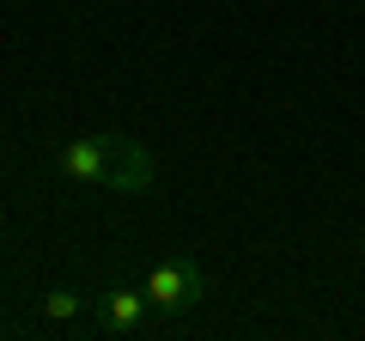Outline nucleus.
I'll return each instance as SVG.
<instances>
[{
  "label": "nucleus",
  "mask_w": 365,
  "mask_h": 341,
  "mask_svg": "<svg viewBox=\"0 0 365 341\" xmlns=\"http://www.w3.org/2000/svg\"><path fill=\"white\" fill-rule=\"evenodd\" d=\"M146 299H153L158 317H189L201 299H207V275H201V263H189V256L153 263V275H146Z\"/></svg>",
  "instance_id": "f257e3e1"
},
{
  "label": "nucleus",
  "mask_w": 365,
  "mask_h": 341,
  "mask_svg": "<svg viewBox=\"0 0 365 341\" xmlns=\"http://www.w3.org/2000/svg\"><path fill=\"white\" fill-rule=\"evenodd\" d=\"M91 317H98L104 335L134 341V335H146V323H153V299H146V287H110V292L91 299Z\"/></svg>",
  "instance_id": "f03ea898"
},
{
  "label": "nucleus",
  "mask_w": 365,
  "mask_h": 341,
  "mask_svg": "<svg viewBox=\"0 0 365 341\" xmlns=\"http://www.w3.org/2000/svg\"><path fill=\"white\" fill-rule=\"evenodd\" d=\"M110 153H116V134H79L55 153V170L67 183H86V189H110Z\"/></svg>",
  "instance_id": "7ed1b4c3"
},
{
  "label": "nucleus",
  "mask_w": 365,
  "mask_h": 341,
  "mask_svg": "<svg viewBox=\"0 0 365 341\" xmlns=\"http://www.w3.org/2000/svg\"><path fill=\"white\" fill-rule=\"evenodd\" d=\"M158 165L153 153H146L140 141H128V134H116V153H110V189L116 195H140V189H153Z\"/></svg>",
  "instance_id": "20e7f679"
},
{
  "label": "nucleus",
  "mask_w": 365,
  "mask_h": 341,
  "mask_svg": "<svg viewBox=\"0 0 365 341\" xmlns=\"http://www.w3.org/2000/svg\"><path fill=\"white\" fill-rule=\"evenodd\" d=\"M91 299H79V292H67V287H55V292H43V317L49 323H73L79 311H86Z\"/></svg>",
  "instance_id": "39448f33"
}]
</instances>
